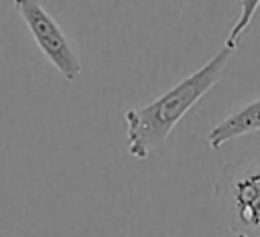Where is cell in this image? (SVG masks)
<instances>
[{"mask_svg":"<svg viewBox=\"0 0 260 237\" xmlns=\"http://www.w3.org/2000/svg\"><path fill=\"white\" fill-rule=\"evenodd\" d=\"M236 49L223 45L205 65L177 81L154 101L124 111L128 126V154L136 160H148L154 150L171 136L187 111L221 79Z\"/></svg>","mask_w":260,"mask_h":237,"instance_id":"6da1fadb","label":"cell"},{"mask_svg":"<svg viewBox=\"0 0 260 237\" xmlns=\"http://www.w3.org/2000/svg\"><path fill=\"white\" fill-rule=\"evenodd\" d=\"M213 194L232 231L260 235V154L228 162L217 174Z\"/></svg>","mask_w":260,"mask_h":237,"instance_id":"7a4b0ae2","label":"cell"},{"mask_svg":"<svg viewBox=\"0 0 260 237\" xmlns=\"http://www.w3.org/2000/svg\"><path fill=\"white\" fill-rule=\"evenodd\" d=\"M12 6L24 20L45 59L61 73L65 81L73 83L83 71V65L73 43L57 24V20L45 10L41 0H12Z\"/></svg>","mask_w":260,"mask_h":237,"instance_id":"3957f363","label":"cell"},{"mask_svg":"<svg viewBox=\"0 0 260 237\" xmlns=\"http://www.w3.org/2000/svg\"><path fill=\"white\" fill-rule=\"evenodd\" d=\"M252 132H260V99L238 107L221 122H217L207 134V144L211 150H219L225 142Z\"/></svg>","mask_w":260,"mask_h":237,"instance_id":"277c9868","label":"cell"},{"mask_svg":"<svg viewBox=\"0 0 260 237\" xmlns=\"http://www.w3.org/2000/svg\"><path fill=\"white\" fill-rule=\"evenodd\" d=\"M258 6H260V0H240V14H238L234 26L230 28L228 38H225V45H228V47L238 49V41H240V36L244 34V30L250 26L252 18L256 16Z\"/></svg>","mask_w":260,"mask_h":237,"instance_id":"5b68a950","label":"cell"},{"mask_svg":"<svg viewBox=\"0 0 260 237\" xmlns=\"http://www.w3.org/2000/svg\"><path fill=\"white\" fill-rule=\"evenodd\" d=\"M236 237H260V235H248V233H236Z\"/></svg>","mask_w":260,"mask_h":237,"instance_id":"8992f818","label":"cell"}]
</instances>
